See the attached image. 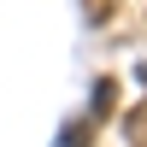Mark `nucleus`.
I'll use <instances>...</instances> for the list:
<instances>
[{"mask_svg": "<svg viewBox=\"0 0 147 147\" xmlns=\"http://www.w3.org/2000/svg\"><path fill=\"white\" fill-rule=\"evenodd\" d=\"M82 18H88V24H106V18H112V0H88V6H82Z\"/></svg>", "mask_w": 147, "mask_h": 147, "instance_id": "obj_1", "label": "nucleus"}, {"mask_svg": "<svg viewBox=\"0 0 147 147\" xmlns=\"http://www.w3.org/2000/svg\"><path fill=\"white\" fill-rule=\"evenodd\" d=\"M106 106H112V82H100V88H94V112H88V118H100Z\"/></svg>", "mask_w": 147, "mask_h": 147, "instance_id": "obj_2", "label": "nucleus"}]
</instances>
